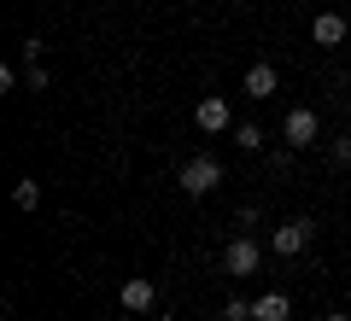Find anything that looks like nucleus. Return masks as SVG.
<instances>
[{
  "instance_id": "obj_8",
  "label": "nucleus",
  "mask_w": 351,
  "mask_h": 321,
  "mask_svg": "<svg viewBox=\"0 0 351 321\" xmlns=\"http://www.w3.org/2000/svg\"><path fill=\"white\" fill-rule=\"evenodd\" d=\"M311 41H316V47H339V41H346V18H339V12H316Z\"/></svg>"
},
{
  "instance_id": "obj_9",
  "label": "nucleus",
  "mask_w": 351,
  "mask_h": 321,
  "mask_svg": "<svg viewBox=\"0 0 351 321\" xmlns=\"http://www.w3.org/2000/svg\"><path fill=\"white\" fill-rule=\"evenodd\" d=\"M276 88H281L276 64H252V70H246V94H252V99H269Z\"/></svg>"
},
{
  "instance_id": "obj_12",
  "label": "nucleus",
  "mask_w": 351,
  "mask_h": 321,
  "mask_svg": "<svg viewBox=\"0 0 351 321\" xmlns=\"http://www.w3.org/2000/svg\"><path fill=\"white\" fill-rule=\"evenodd\" d=\"M223 321H252V304L246 298H223Z\"/></svg>"
},
{
  "instance_id": "obj_15",
  "label": "nucleus",
  "mask_w": 351,
  "mask_h": 321,
  "mask_svg": "<svg viewBox=\"0 0 351 321\" xmlns=\"http://www.w3.org/2000/svg\"><path fill=\"white\" fill-rule=\"evenodd\" d=\"M334 164H346V170H351V135H339V140H334Z\"/></svg>"
},
{
  "instance_id": "obj_17",
  "label": "nucleus",
  "mask_w": 351,
  "mask_h": 321,
  "mask_svg": "<svg viewBox=\"0 0 351 321\" xmlns=\"http://www.w3.org/2000/svg\"><path fill=\"white\" fill-rule=\"evenodd\" d=\"M152 321H176V316H152Z\"/></svg>"
},
{
  "instance_id": "obj_4",
  "label": "nucleus",
  "mask_w": 351,
  "mask_h": 321,
  "mask_svg": "<svg viewBox=\"0 0 351 321\" xmlns=\"http://www.w3.org/2000/svg\"><path fill=\"white\" fill-rule=\"evenodd\" d=\"M316 135H322V117H316L311 105H293L287 123H281V140H287V146H316Z\"/></svg>"
},
{
  "instance_id": "obj_18",
  "label": "nucleus",
  "mask_w": 351,
  "mask_h": 321,
  "mask_svg": "<svg viewBox=\"0 0 351 321\" xmlns=\"http://www.w3.org/2000/svg\"><path fill=\"white\" fill-rule=\"evenodd\" d=\"M346 117H351V99H346Z\"/></svg>"
},
{
  "instance_id": "obj_7",
  "label": "nucleus",
  "mask_w": 351,
  "mask_h": 321,
  "mask_svg": "<svg viewBox=\"0 0 351 321\" xmlns=\"http://www.w3.org/2000/svg\"><path fill=\"white\" fill-rule=\"evenodd\" d=\"M293 316V298L287 292H263V298H252V321H287Z\"/></svg>"
},
{
  "instance_id": "obj_6",
  "label": "nucleus",
  "mask_w": 351,
  "mask_h": 321,
  "mask_svg": "<svg viewBox=\"0 0 351 321\" xmlns=\"http://www.w3.org/2000/svg\"><path fill=\"white\" fill-rule=\"evenodd\" d=\"M117 304H123L129 316H147V309L158 304V281H123L117 286Z\"/></svg>"
},
{
  "instance_id": "obj_2",
  "label": "nucleus",
  "mask_w": 351,
  "mask_h": 321,
  "mask_svg": "<svg viewBox=\"0 0 351 321\" xmlns=\"http://www.w3.org/2000/svg\"><path fill=\"white\" fill-rule=\"evenodd\" d=\"M258 269H263V246L252 234H234L223 246V274H228V281H252Z\"/></svg>"
},
{
  "instance_id": "obj_10",
  "label": "nucleus",
  "mask_w": 351,
  "mask_h": 321,
  "mask_svg": "<svg viewBox=\"0 0 351 321\" xmlns=\"http://www.w3.org/2000/svg\"><path fill=\"white\" fill-rule=\"evenodd\" d=\"M12 205H18V210H36V205H41V187H36V175H24V181L12 187Z\"/></svg>"
},
{
  "instance_id": "obj_11",
  "label": "nucleus",
  "mask_w": 351,
  "mask_h": 321,
  "mask_svg": "<svg viewBox=\"0 0 351 321\" xmlns=\"http://www.w3.org/2000/svg\"><path fill=\"white\" fill-rule=\"evenodd\" d=\"M234 146L240 152H263V129L258 123H234Z\"/></svg>"
},
{
  "instance_id": "obj_3",
  "label": "nucleus",
  "mask_w": 351,
  "mask_h": 321,
  "mask_svg": "<svg viewBox=\"0 0 351 321\" xmlns=\"http://www.w3.org/2000/svg\"><path fill=\"white\" fill-rule=\"evenodd\" d=\"M311 234L316 228L304 222V216H293V222L269 228V251H276V257H299V251H311Z\"/></svg>"
},
{
  "instance_id": "obj_1",
  "label": "nucleus",
  "mask_w": 351,
  "mask_h": 321,
  "mask_svg": "<svg viewBox=\"0 0 351 321\" xmlns=\"http://www.w3.org/2000/svg\"><path fill=\"white\" fill-rule=\"evenodd\" d=\"M176 187H182L188 198H205V193H217V187H223V164L199 152V158H188L182 170H176Z\"/></svg>"
},
{
  "instance_id": "obj_5",
  "label": "nucleus",
  "mask_w": 351,
  "mask_h": 321,
  "mask_svg": "<svg viewBox=\"0 0 351 321\" xmlns=\"http://www.w3.org/2000/svg\"><path fill=\"white\" fill-rule=\"evenodd\" d=\"M193 123H199L205 135H223V129H234V112H228L223 94H205L199 105H193Z\"/></svg>"
},
{
  "instance_id": "obj_16",
  "label": "nucleus",
  "mask_w": 351,
  "mask_h": 321,
  "mask_svg": "<svg viewBox=\"0 0 351 321\" xmlns=\"http://www.w3.org/2000/svg\"><path fill=\"white\" fill-rule=\"evenodd\" d=\"M322 321H351V316H339V309H334V316H322Z\"/></svg>"
},
{
  "instance_id": "obj_13",
  "label": "nucleus",
  "mask_w": 351,
  "mask_h": 321,
  "mask_svg": "<svg viewBox=\"0 0 351 321\" xmlns=\"http://www.w3.org/2000/svg\"><path fill=\"white\" fill-rule=\"evenodd\" d=\"M24 88L29 94H47V70H41V64H24Z\"/></svg>"
},
{
  "instance_id": "obj_14",
  "label": "nucleus",
  "mask_w": 351,
  "mask_h": 321,
  "mask_svg": "<svg viewBox=\"0 0 351 321\" xmlns=\"http://www.w3.org/2000/svg\"><path fill=\"white\" fill-rule=\"evenodd\" d=\"M41 53H47V41L29 36V41H24V64H41Z\"/></svg>"
}]
</instances>
